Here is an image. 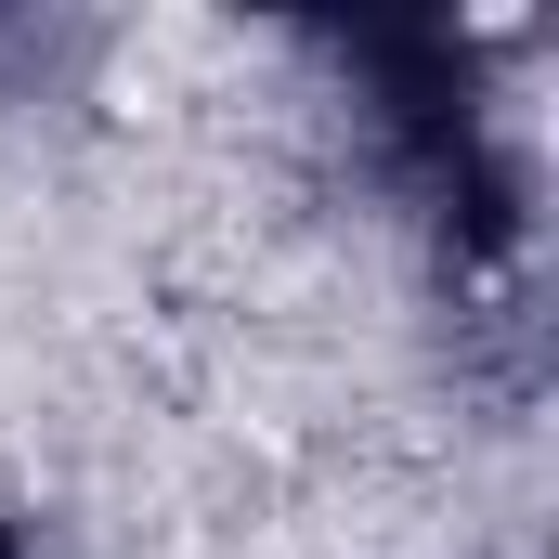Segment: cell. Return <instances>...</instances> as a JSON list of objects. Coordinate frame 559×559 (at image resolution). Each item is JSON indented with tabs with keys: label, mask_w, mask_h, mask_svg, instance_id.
<instances>
[{
	"label": "cell",
	"mask_w": 559,
	"mask_h": 559,
	"mask_svg": "<svg viewBox=\"0 0 559 559\" xmlns=\"http://www.w3.org/2000/svg\"><path fill=\"white\" fill-rule=\"evenodd\" d=\"M0 559H39V547H26V521H13V508H0Z\"/></svg>",
	"instance_id": "6da1fadb"
}]
</instances>
